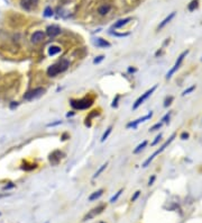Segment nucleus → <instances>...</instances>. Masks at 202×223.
Returning <instances> with one entry per match:
<instances>
[{
  "instance_id": "1",
  "label": "nucleus",
  "mask_w": 202,
  "mask_h": 223,
  "mask_svg": "<svg viewBox=\"0 0 202 223\" xmlns=\"http://www.w3.org/2000/svg\"><path fill=\"white\" fill-rule=\"evenodd\" d=\"M70 67V61L66 59L60 60L59 62L54 63L47 69V75L49 77H56L57 75H60L61 72H64L66 69Z\"/></svg>"
},
{
  "instance_id": "2",
  "label": "nucleus",
  "mask_w": 202,
  "mask_h": 223,
  "mask_svg": "<svg viewBox=\"0 0 202 223\" xmlns=\"http://www.w3.org/2000/svg\"><path fill=\"white\" fill-rule=\"evenodd\" d=\"M71 106L74 109H87L93 104V99L84 97L82 99H71Z\"/></svg>"
},
{
  "instance_id": "3",
  "label": "nucleus",
  "mask_w": 202,
  "mask_h": 223,
  "mask_svg": "<svg viewBox=\"0 0 202 223\" xmlns=\"http://www.w3.org/2000/svg\"><path fill=\"white\" fill-rule=\"evenodd\" d=\"M174 139H175V134H172V135H171V138H169V140H167V141L165 142V143H164V144L162 145V147H161L160 149H158V150H156V151H155V152H154V153L152 154V156H150V157L148 158V159H147L146 161H145V162H144V164H143V167H144V168L148 167V166H150V162H152V161L154 160V158L156 157L157 154L162 153V152H163V151L165 150V149H166V147H169V145L171 144V143H172V142H173V140H174Z\"/></svg>"
},
{
  "instance_id": "4",
  "label": "nucleus",
  "mask_w": 202,
  "mask_h": 223,
  "mask_svg": "<svg viewBox=\"0 0 202 223\" xmlns=\"http://www.w3.org/2000/svg\"><path fill=\"white\" fill-rule=\"evenodd\" d=\"M188 54H189V50H186V51H184V52H182L181 54H180L179 58H177V60H176L175 64H174L172 69H171L169 72H167V75H166V79H167V80L172 78V75H174V73H175L177 70H179V68L181 67V64H182V62H183V60H184V58H185Z\"/></svg>"
},
{
  "instance_id": "5",
  "label": "nucleus",
  "mask_w": 202,
  "mask_h": 223,
  "mask_svg": "<svg viewBox=\"0 0 202 223\" xmlns=\"http://www.w3.org/2000/svg\"><path fill=\"white\" fill-rule=\"evenodd\" d=\"M44 94H45V89L39 87V88H35L33 89V90L28 91L27 94H25V95H24V99H25V100H33V99L38 98V97L43 96Z\"/></svg>"
},
{
  "instance_id": "6",
  "label": "nucleus",
  "mask_w": 202,
  "mask_h": 223,
  "mask_svg": "<svg viewBox=\"0 0 202 223\" xmlns=\"http://www.w3.org/2000/svg\"><path fill=\"white\" fill-rule=\"evenodd\" d=\"M156 88H157V86H154V87H152L150 89H148L146 92H144L143 95L140 96L139 98H138L136 102H135V104L133 105V109H137V108H138V107H139V106L142 105V104H143V103L145 102V100H146V99L148 98V97H150V96L152 95V94H153L155 90H156Z\"/></svg>"
},
{
  "instance_id": "7",
  "label": "nucleus",
  "mask_w": 202,
  "mask_h": 223,
  "mask_svg": "<svg viewBox=\"0 0 202 223\" xmlns=\"http://www.w3.org/2000/svg\"><path fill=\"white\" fill-rule=\"evenodd\" d=\"M106 209V205L104 204H102V205H99V206L95 207V209H92L90 212H89L87 215H85L84 217H83V221H88V220H91V219H93L95 217H97L98 214H100L102 211Z\"/></svg>"
},
{
  "instance_id": "8",
  "label": "nucleus",
  "mask_w": 202,
  "mask_h": 223,
  "mask_svg": "<svg viewBox=\"0 0 202 223\" xmlns=\"http://www.w3.org/2000/svg\"><path fill=\"white\" fill-rule=\"evenodd\" d=\"M152 116H153V112H150L147 115H145V116H143V117H140V118H137L136 121H133V122H130L129 124H127V128H137V125L139 124V123H143V122H145V121H147V120H150V118H152Z\"/></svg>"
},
{
  "instance_id": "9",
  "label": "nucleus",
  "mask_w": 202,
  "mask_h": 223,
  "mask_svg": "<svg viewBox=\"0 0 202 223\" xmlns=\"http://www.w3.org/2000/svg\"><path fill=\"white\" fill-rule=\"evenodd\" d=\"M60 33H61V28H60L59 26H56V25H52V26H49L46 28V34H47L49 37H51V39L56 37Z\"/></svg>"
},
{
  "instance_id": "10",
  "label": "nucleus",
  "mask_w": 202,
  "mask_h": 223,
  "mask_svg": "<svg viewBox=\"0 0 202 223\" xmlns=\"http://www.w3.org/2000/svg\"><path fill=\"white\" fill-rule=\"evenodd\" d=\"M38 0H20V5L25 10H32L35 8Z\"/></svg>"
},
{
  "instance_id": "11",
  "label": "nucleus",
  "mask_w": 202,
  "mask_h": 223,
  "mask_svg": "<svg viewBox=\"0 0 202 223\" xmlns=\"http://www.w3.org/2000/svg\"><path fill=\"white\" fill-rule=\"evenodd\" d=\"M44 37H45V33L42 32V30H37V32H35V33L32 35L30 42L33 43V44H37V43L42 42L43 39H44Z\"/></svg>"
},
{
  "instance_id": "12",
  "label": "nucleus",
  "mask_w": 202,
  "mask_h": 223,
  "mask_svg": "<svg viewBox=\"0 0 202 223\" xmlns=\"http://www.w3.org/2000/svg\"><path fill=\"white\" fill-rule=\"evenodd\" d=\"M95 44L98 47H110L111 46V44L109 42H107L106 39H95Z\"/></svg>"
},
{
  "instance_id": "13",
  "label": "nucleus",
  "mask_w": 202,
  "mask_h": 223,
  "mask_svg": "<svg viewBox=\"0 0 202 223\" xmlns=\"http://www.w3.org/2000/svg\"><path fill=\"white\" fill-rule=\"evenodd\" d=\"M174 16H175V13H171V14H169V16H167L166 18H165V19H164L163 22H162V23H161L160 25H158V30H162L163 27L166 26L167 24H169V22H171V20H172L173 18H174Z\"/></svg>"
},
{
  "instance_id": "14",
  "label": "nucleus",
  "mask_w": 202,
  "mask_h": 223,
  "mask_svg": "<svg viewBox=\"0 0 202 223\" xmlns=\"http://www.w3.org/2000/svg\"><path fill=\"white\" fill-rule=\"evenodd\" d=\"M61 52V47L57 45H52L49 47V56H54L56 54H59Z\"/></svg>"
},
{
  "instance_id": "15",
  "label": "nucleus",
  "mask_w": 202,
  "mask_h": 223,
  "mask_svg": "<svg viewBox=\"0 0 202 223\" xmlns=\"http://www.w3.org/2000/svg\"><path fill=\"white\" fill-rule=\"evenodd\" d=\"M131 20V18L130 17H128V18H124V19H120V20H118L117 23L115 24L114 25V28H120V27H122L124 25H126L127 23H129Z\"/></svg>"
},
{
  "instance_id": "16",
  "label": "nucleus",
  "mask_w": 202,
  "mask_h": 223,
  "mask_svg": "<svg viewBox=\"0 0 202 223\" xmlns=\"http://www.w3.org/2000/svg\"><path fill=\"white\" fill-rule=\"evenodd\" d=\"M103 194V189H99V190H97V192H95V193H92L90 196H89V201L90 202H93V201H95V200H98L99 197L101 196Z\"/></svg>"
},
{
  "instance_id": "17",
  "label": "nucleus",
  "mask_w": 202,
  "mask_h": 223,
  "mask_svg": "<svg viewBox=\"0 0 202 223\" xmlns=\"http://www.w3.org/2000/svg\"><path fill=\"white\" fill-rule=\"evenodd\" d=\"M110 9H111V7L109 6V5H103V6H101L100 8L98 9V13L100 14V15H106V14H108L109 11H110Z\"/></svg>"
},
{
  "instance_id": "18",
  "label": "nucleus",
  "mask_w": 202,
  "mask_h": 223,
  "mask_svg": "<svg viewBox=\"0 0 202 223\" xmlns=\"http://www.w3.org/2000/svg\"><path fill=\"white\" fill-rule=\"evenodd\" d=\"M198 6H199V0H192V1L189 3L188 9H189L190 11H193V10L196 9V8H198Z\"/></svg>"
},
{
  "instance_id": "19",
  "label": "nucleus",
  "mask_w": 202,
  "mask_h": 223,
  "mask_svg": "<svg viewBox=\"0 0 202 223\" xmlns=\"http://www.w3.org/2000/svg\"><path fill=\"white\" fill-rule=\"evenodd\" d=\"M111 131H112V126H109V128L106 130V132L103 133V135H102V138H101V142H104L106 140L108 139V136L110 135Z\"/></svg>"
},
{
  "instance_id": "20",
  "label": "nucleus",
  "mask_w": 202,
  "mask_h": 223,
  "mask_svg": "<svg viewBox=\"0 0 202 223\" xmlns=\"http://www.w3.org/2000/svg\"><path fill=\"white\" fill-rule=\"evenodd\" d=\"M146 145H147V141H143L142 143H140V144L137 145V148L134 150V153H138V152H140V151L143 150V149L145 148Z\"/></svg>"
},
{
  "instance_id": "21",
  "label": "nucleus",
  "mask_w": 202,
  "mask_h": 223,
  "mask_svg": "<svg viewBox=\"0 0 202 223\" xmlns=\"http://www.w3.org/2000/svg\"><path fill=\"white\" fill-rule=\"evenodd\" d=\"M107 166H108V162H106V164H102V166H101V167L99 168L98 170H97V172H95V174L93 175V178H97L98 176H100V174L104 170V169H106V168H107Z\"/></svg>"
},
{
  "instance_id": "22",
  "label": "nucleus",
  "mask_w": 202,
  "mask_h": 223,
  "mask_svg": "<svg viewBox=\"0 0 202 223\" xmlns=\"http://www.w3.org/2000/svg\"><path fill=\"white\" fill-rule=\"evenodd\" d=\"M44 16L45 17H52L53 16V10L51 7H46L44 10Z\"/></svg>"
},
{
  "instance_id": "23",
  "label": "nucleus",
  "mask_w": 202,
  "mask_h": 223,
  "mask_svg": "<svg viewBox=\"0 0 202 223\" xmlns=\"http://www.w3.org/2000/svg\"><path fill=\"white\" fill-rule=\"evenodd\" d=\"M173 100H174V97H173V96H169V97H167V98L165 99V102H164V107H169V106L172 104Z\"/></svg>"
},
{
  "instance_id": "24",
  "label": "nucleus",
  "mask_w": 202,
  "mask_h": 223,
  "mask_svg": "<svg viewBox=\"0 0 202 223\" xmlns=\"http://www.w3.org/2000/svg\"><path fill=\"white\" fill-rule=\"evenodd\" d=\"M121 193H122V189H120V190H119V192H118L117 194H116V195H114V196L111 197L110 203H115V202H116V201H117L118 198H119V196H120V195H121Z\"/></svg>"
},
{
  "instance_id": "25",
  "label": "nucleus",
  "mask_w": 202,
  "mask_h": 223,
  "mask_svg": "<svg viewBox=\"0 0 202 223\" xmlns=\"http://www.w3.org/2000/svg\"><path fill=\"white\" fill-rule=\"evenodd\" d=\"M162 125H163V123H162V122H160V123H156V124L153 125V126L150 128V131H156V130H160V128H162Z\"/></svg>"
},
{
  "instance_id": "26",
  "label": "nucleus",
  "mask_w": 202,
  "mask_h": 223,
  "mask_svg": "<svg viewBox=\"0 0 202 223\" xmlns=\"http://www.w3.org/2000/svg\"><path fill=\"white\" fill-rule=\"evenodd\" d=\"M196 89V86H191L190 88H188V89H185L184 91L182 92V96H185V95H188V94H190V92H192L193 90Z\"/></svg>"
},
{
  "instance_id": "27",
  "label": "nucleus",
  "mask_w": 202,
  "mask_h": 223,
  "mask_svg": "<svg viewBox=\"0 0 202 223\" xmlns=\"http://www.w3.org/2000/svg\"><path fill=\"white\" fill-rule=\"evenodd\" d=\"M103 59H104V55H99L93 60V63H95V64H98V63H100L101 61H103Z\"/></svg>"
},
{
  "instance_id": "28",
  "label": "nucleus",
  "mask_w": 202,
  "mask_h": 223,
  "mask_svg": "<svg viewBox=\"0 0 202 223\" xmlns=\"http://www.w3.org/2000/svg\"><path fill=\"white\" fill-rule=\"evenodd\" d=\"M161 139H162V133H160V134L157 135L156 138H155V140L153 141V143H152V145H155V144H157L158 142L161 141Z\"/></svg>"
},
{
  "instance_id": "29",
  "label": "nucleus",
  "mask_w": 202,
  "mask_h": 223,
  "mask_svg": "<svg viewBox=\"0 0 202 223\" xmlns=\"http://www.w3.org/2000/svg\"><path fill=\"white\" fill-rule=\"evenodd\" d=\"M119 98H120V96H119V95L116 96V98L114 99V102H112V104H111V106H112V107H117V106H118V100H119Z\"/></svg>"
},
{
  "instance_id": "30",
  "label": "nucleus",
  "mask_w": 202,
  "mask_h": 223,
  "mask_svg": "<svg viewBox=\"0 0 202 223\" xmlns=\"http://www.w3.org/2000/svg\"><path fill=\"white\" fill-rule=\"evenodd\" d=\"M169 116H171V112H169V113H167V114L162 118V123H166V122L169 120Z\"/></svg>"
},
{
  "instance_id": "31",
  "label": "nucleus",
  "mask_w": 202,
  "mask_h": 223,
  "mask_svg": "<svg viewBox=\"0 0 202 223\" xmlns=\"http://www.w3.org/2000/svg\"><path fill=\"white\" fill-rule=\"evenodd\" d=\"M62 124V121H57V122H54V123H49V124H47V126L49 128H53V126H56V125H60Z\"/></svg>"
},
{
  "instance_id": "32",
  "label": "nucleus",
  "mask_w": 202,
  "mask_h": 223,
  "mask_svg": "<svg viewBox=\"0 0 202 223\" xmlns=\"http://www.w3.org/2000/svg\"><path fill=\"white\" fill-rule=\"evenodd\" d=\"M139 195H140V192H139V190H137L136 193H135V195H134V196L131 197V202H135V201L137 200V197L139 196Z\"/></svg>"
},
{
  "instance_id": "33",
  "label": "nucleus",
  "mask_w": 202,
  "mask_h": 223,
  "mask_svg": "<svg viewBox=\"0 0 202 223\" xmlns=\"http://www.w3.org/2000/svg\"><path fill=\"white\" fill-rule=\"evenodd\" d=\"M188 138H189V133H186V132H183L182 134H181V139H182V140H186Z\"/></svg>"
},
{
  "instance_id": "34",
  "label": "nucleus",
  "mask_w": 202,
  "mask_h": 223,
  "mask_svg": "<svg viewBox=\"0 0 202 223\" xmlns=\"http://www.w3.org/2000/svg\"><path fill=\"white\" fill-rule=\"evenodd\" d=\"M155 179H156V177H155V176H152V178H150V181H148V186H152L153 183L155 181Z\"/></svg>"
},
{
  "instance_id": "35",
  "label": "nucleus",
  "mask_w": 202,
  "mask_h": 223,
  "mask_svg": "<svg viewBox=\"0 0 202 223\" xmlns=\"http://www.w3.org/2000/svg\"><path fill=\"white\" fill-rule=\"evenodd\" d=\"M13 187H15V185L10 183V185H7V186L3 187V189H10V188H13Z\"/></svg>"
},
{
  "instance_id": "36",
  "label": "nucleus",
  "mask_w": 202,
  "mask_h": 223,
  "mask_svg": "<svg viewBox=\"0 0 202 223\" xmlns=\"http://www.w3.org/2000/svg\"><path fill=\"white\" fill-rule=\"evenodd\" d=\"M17 106H18V103H15V102H13V104H11V105H10V108L13 109V108H15V107H17Z\"/></svg>"
},
{
  "instance_id": "37",
  "label": "nucleus",
  "mask_w": 202,
  "mask_h": 223,
  "mask_svg": "<svg viewBox=\"0 0 202 223\" xmlns=\"http://www.w3.org/2000/svg\"><path fill=\"white\" fill-rule=\"evenodd\" d=\"M72 115H74V113H68V114H66V116H68V117H70V116H72Z\"/></svg>"
},
{
  "instance_id": "38",
  "label": "nucleus",
  "mask_w": 202,
  "mask_h": 223,
  "mask_svg": "<svg viewBox=\"0 0 202 223\" xmlns=\"http://www.w3.org/2000/svg\"><path fill=\"white\" fill-rule=\"evenodd\" d=\"M128 71H129V72H134V71H136V69H131V68H129Z\"/></svg>"
},
{
  "instance_id": "39",
  "label": "nucleus",
  "mask_w": 202,
  "mask_h": 223,
  "mask_svg": "<svg viewBox=\"0 0 202 223\" xmlns=\"http://www.w3.org/2000/svg\"><path fill=\"white\" fill-rule=\"evenodd\" d=\"M6 195H0V198H2V197H5Z\"/></svg>"
},
{
  "instance_id": "40",
  "label": "nucleus",
  "mask_w": 202,
  "mask_h": 223,
  "mask_svg": "<svg viewBox=\"0 0 202 223\" xmlns=\"http://www.w3.org/2000/svg\"><path fill=\"white\" fill-rule=\"evenodd\" d=\"M201 61H202V58H201Z\"/></svg>"
}]
</instances>
